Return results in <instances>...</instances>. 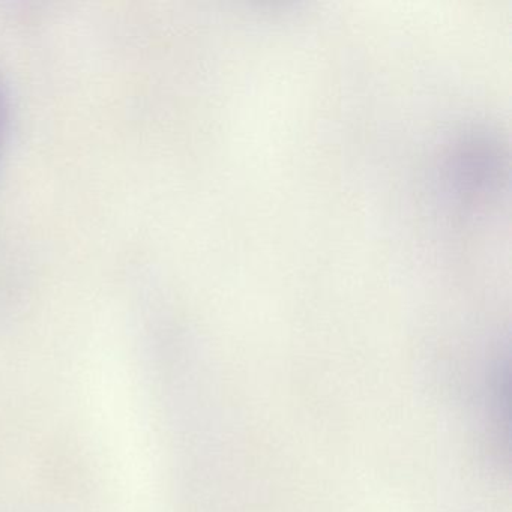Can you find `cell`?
Returning a JSON list of instances; mask_svg holds the SVG:
<instances>
[{"mask_svg": "<svg viewBox=\"0 0 512 512\" xmlns=\"http://www.w3.org/2000/svg\"><path fill=\"white\" fill-rule=\"evenodd\" d=\"M7 95H5L4 86L0 83V148L4 142L5 128H7Z\"/></svg>", "mask_w": 512, "mask_h": 512, "instance_id": "6da1fadb", "label": "cell"}]
</instances>
